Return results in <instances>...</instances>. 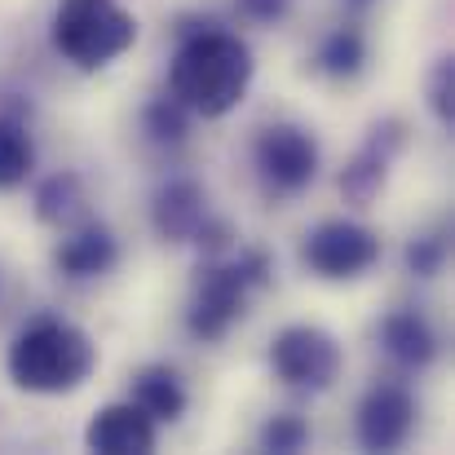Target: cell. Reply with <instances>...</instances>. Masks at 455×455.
<instances>
[{"mask_svg":"<svg viewBox=\"0 0 455 455\" xmlns=\"http://www.w3.org/2000/svg\"><path fill=\"white\" fill-rule=\"evenodd\" d=\"M138 40V18L116 0H62L53 13V49L80 71H98L129 53Z\"/></svg>","mask_w":455,"mask_h":455,"instance_id":"obj_4","label":"cell"},{"mask_svg":"<svg viewBox=\"0 0 455 455\" xmlns=\"http://www.w3.org/2000/svg\"><path fill=\"white\" fill-rule=\"evenodd\" d=\"M208 217V199H204V186L190 181V177H172L155 190L151 204V226L164 243H190L195 230L204 226Z\"/></svg>","mask_w":455,"mask_h":455,"instance_id":"obj_11","label":"cell"},{"mask_svg":"<svg viewBox=\"0 0 455 455\" xmlns=\"http://www.w3.org/2000/svg\"><path fill=\"white\" fill-rule=\"evenodd\" d=\"M116 261H120V243H116V235H111L107 226H98V221L71 226V235H67V239L58 243V252H53V266H58L67 279H98V275H107Z\"/></svg>","mask_w":455,"mask_h":455,"instance_id":"obj_12","label":"cell"},{"mask_svg":"<svg viewBox=\"0 0 455 455\" xmlns=\"http://www.w3.org/2000/svg\"><path fill=\"white\" fill-rule=\"evenodd\" d=\"M318 67L331 80H354L367 67V40L358 27H336L323 44H318Z\"/></svg>","mask_w":455,"mask_h":455,"instance_id":"obj_16","label":"cell"},{"mask_svg":"<svg viewBox=\"0 0 455 455\" xmlns=\"http://www.w3.org/2000/svg\"><path fill=\"white\" fill-rule=\"evenodd\" d=\"M133 403L151 416L155 425H172L186 411V385H181V376L172 367L151 363V367H142L133 376Z\"/></svg>","mask_w":455,"mask_h":455,"instance_id":"obj_14","label":"cell"},{"mask_svg":"<svg viewBox=\"0 0 455 455\" xmlns=\"http://www.w3.org/2000/svg\"><path fill=\"white\" fill-rule=\"evenodd\" d=\"M31 168H36L31 133H27L18 120H4V116H0V190L22 186Z\"/></svg>","mask_w":455,"mask_h":455,"instance_id":"obj_17","label":"cell"},{"mask_svg":"<svg viewBox=\"0 0 455 455\" xmlns=\"http://www.w3.org/2000/svg\"><path fill=\"white\" fill-rule=\"evenodd\" d=\"M447 266V235H420L407 243V270L416 279H434Z\"/></svg>","mask_w":455,"mask_h":455,"instance_id":"obj_21","label":"cell"},{"mask_svg":"<svg viewBox=\"0 0 455 455\" xmlns=\"http://www.w3.org/2000/svg\"><path fill=\"white\" fill-rule=\"evenodd\" d=\"M257 172L275 195H301L305 186L318 177V142L301 124H270L257 133Z\"/></svg>","mask_w":455,"mask_h":455,"instance_id":"obj_7","label":"cell"},{"mask_svg":"<svg viewBox=\"0 0 455 455\" xmlns=\"http://www.w3.org/2000/svg\"><path fill=\"white\" fill-rule=\"evenodd\" d=\"M252 71H257L252 49L230 31H208L204 22V31H190L181 40L172 71H168V89L190 116L217 120L243 102Z\"/></svg>","mask_w":455,"mask_h":455,"instance_id":"obj_1","label":"cell"},{"mask_svg":"<svg viewBox=\"0 0 455 455\" xmlns=\"http://www.w3.org/2000/svg\"><path fill=\"white\" fill-rule=\"evenodd\" d=\"M429 111L443 129H455V58H438L429 71Z\"/></svg>","mask_w":455,"mask_h":455,"instance_id":"obj_20","label":"cell"},{"mask_svg":"<svg viewBox=\"0 0 455 455\" xmlns=\"http://www.w3.org/2000/svg\"><path fill=\"white\" fill-rule=\"evenodd\" d=\"M155 443H159V425L138 403H111L84 429V447L98 455H151Z\"/></svg>","mask_w":455,"mask_h":455,"instance_id":"obj_10","label":"cell"},{"mask_svg":"<svg viewBox=\"0 0 455 455\" xmlns=\"http://www.w3.org/2000/svg\"><path fill=\"white\" fill-rule=\"evenodd\" d=\"M288 9H292V0H239V13H243L248 22H261V27L283 22Z\"/></svg>","mask_w":455,"mask_h":455,"instance_id":"obj_22","label":"cell"},{"mask_svg":"<svg viewBox=\"0 0 455 455\" xmlns=\"http://www.w3.org/2000/svg\"><path fill=\"white\" fill-rule=\"evenodd\" d=\"M305 443H309V425H305L301 416H292V411L270 416L266 429H261V451L297 455V451H305Z\"/></svg>","mask_w":455,"mask_h":455,"instance_id":"obj_19","label":"cell"},{"mask_svg":"<svg viewBox=\"0 0 455 455\" xmlns=\"http://www.w3.org/2000/svg\"><path fill=\"white\" fill-rule=\"evenodd\" d=\"M84 181L76 172H53L36 186V217L44 226H58V230H71L84 221Z\"/></svg>","mask_w":455,"mask_h":455,"instance_id":"obj_15","label":"cell"},{"mask_svg":"<svg viewBox=\"0 0 455 455\" xmlns=\"http://www.w3.org/2000/svg\"><path fill=\"white\" fill-rule=\"evenodd\" d=\"M349 4H354V9H367V4H371V0H349Z\"/></svg>","mask_w":455,"mask_h":455,"instance_id":"obj_23","label":"cell"},{"mask_svg":"<svg viewBox=\"0 0 455 455\" xmlns=\"http://www.w3.org/2000/svg\"><path fill=\"white\" fill-rule=\"evenodd\" d=\"M380 345L398 367H411V371H420L438 358V336H434L429 318L416 309H394L380 323Z\"/></svg>","mask_w":455,"mask_h":455,"instance_id":"obj_13","label":"cell"},{"mask_svg":"<svg viewBox=\"0 0 455 455\" xmlns=\"http://www.w3.org/2000/svg\"><path fill=\"white\" fill-rule=\"evenodd\" d=\"M9 380L27 394H71L98 367V345L62 318H36L9 345Z\"/></svg>","mask_w":455,"mask_h":455,"instance_id":"obj_2","label":"cell"},{"mask_svg":"<svg viewBox=\"0 0 455 455\" xmlns=\"http://www.w3.org/2000/svg\"><path fill=\"white\" fill-rule=\"evenodd\" d=\"M301 261L318 279H358L380 261V239L358 221H318L305 235Z\"/></svg>","mask_w":455,"mask_h":455,"instance_id":"obj_6","label":"cell"},{"mask_svg":"<svg viewBox=\"0 0 455 455\" xmlns=\"http://www.w3.org/2000/svg\"><path fill=\"white\" fill-rule=\"evenodd\" d=\"M416 429V398L403 385H376L358 403V443L363 451H398Z\"/></svg>","mask_w":455,"mask_h":455,"instance_id":"obj_8","label":"cell"},{"mask_svg":"<svg viewBox=\"0 0 455 455\" xmlns=\"http://www.w3.org/2000/svg\"><path fill=\"white\" fill-rule=\"evenodd\" d=\"M270 367L283 385L305 389V394H323L336 385L340 367H345V354H340V340L314 323H292L275 336L270 345Z\"/></svg>","mask_w":455,"mask_h":455,"instance_id":"obj_5","label":"cell"},{"mask_svg":"<svg viewBox=\"0 0 455 455\" xmlns=\"http://www.w3.org/2000/svg\"><path fill=\"white\" fill-rule=\"evenodd\" d=\"M270 283V257L261 248H230L221 257H204L195 279V301L186 309V327L195 340H221L235 318L243 314V301L252 288Z\"/></svg>","mask_w":455,"mask_h":455,"instance_id":"obj_3","label":"cell"},{"mask_svg":"<svg viewBox=\"0 0 455 455\" xmlns=\"http://www.w3.org/2000/svg\"><path fill=\"white\" fill-rule=\"evenodd\" d=\"M403 142H407L403 120H376L371 133H367V142L358 147V155H354V159L345 164V172H340V195H345L349 204L367 208V204L380 195V186H385V177H389V164H394V155L403 151Z\"/></svg>","mask_w":455,"mask_h":455,"instance_id":"obj_9","label":"cell"},{"mask_svg":"<svg viewBox=\"0 0 455 455\" xmlns=\"http://www.w3.org/2000/svg\"><path fill=\"white\" fill-rule=\"evenodd\" d=\"M142 129L155 147H181L190 133V111L177 98H155L151 107L142 111Z\"/></svg>","mask_w":455,"mask_h":455,"instance_id":"obj_18","label":"cell"}]
</instances>
